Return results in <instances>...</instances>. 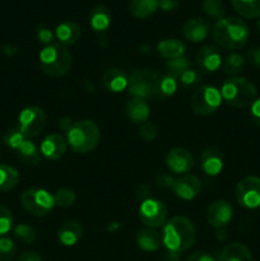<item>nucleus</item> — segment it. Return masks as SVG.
Masks as SVG:
<instances>
[{"label":"nucleus","instance_id":"f257e3e1","mask_svg":"<svg viewBox=\"0 0 260 261\" xmlns=\"http://www.w3.org/2000/svg\"><path fill=\"white\" fill-rule=\"evenodd\" d=\"M196 241V229L185 217H173L163 227L162 244L171 254L188 251Z\"/></svg>","mask_w":260,"mask_h":261},{"label":"nucleus","instance_id":"f03ea898","mask_svg":"<svg viewBox=\"0 0 260 261\" xmlns=\"http://www.w3.org/2000/svg\"><path fill=\"white\" fill-rule=\"evenodd\" d=\"M212 37L224 50H240L249 41L250 31L241 18L223 17L214 24Z\"/></svg>","mask_w":260,"mask_h":261},{"label":"nucleus","instance_id":"7ed1b4c3","mask_svg":"<svg viewBox=\"0 0 260 261\" xmlns=\"http://www.w3.org/2000/svg\"><path fill=\"white\" fill-rule=\"evenodd\" d=\"M73 58L68 47L61 43L47 45L40 53V66L46 75L60 78L70 71Z\"/></svg>","mask_w":260,"mask_h":261},{"label":"nucleus","instance_id":"20e7f679","mask_svg":"<svg viewBox=\"0 0 260 261\" xmlns=\"http://www.w3.org/2000/svg\"><path fill=\"white\" fill-rule=\"evenodd\" d=\"M101 139V133L92 120H79L66 133V143L75 153H89L96 149Z\"/></svg>","mask_w":260,"mask_h":261},{"label":"nucleus","instance_id":"39448f33","mask_svg":"<svg viewBox=\"0 0 260 261\" xmlns=\"http://www.w3.org/2000/svg\"><path fill=\"white\" fill-rule=\"evenodd\" d=\"M222 99L228 106L235 109H244L251 106L256 99V88L254 84L242 76H232L224 81L221 88Z\"/></svg>","mask_w":260,"mask_h":261},{"label":"nucleus","instance_id":"423d86ee","mask_svg":"<svg viewBox=\"0 0 260 261\" xmlns=\"http://www.w3.org/2000/svg\"><path fill=\"white\" fill-rule=\"evenodd\" d=\"M158 76L160 75L153 70H134L127 78V92L134 98L144 101L153 98L155 96Z\"/></svg>","mask_w":260,"mask_h":261},{"label":"nucleus","instance_id":"0eeeda50","mask_svg":"<svg viewBox=\"0 0 260 261\" xmlns=\"http://www.w3.org/2000/svg\"><path fill=\"white\" fill-rule=\"evenodd\" d=\"M222 103V94L214 86L204 84L191 94L190 106L196 115L209 116L219 109Z\"/></svg>","mask_w":260,"mask_h":261},{"label":"nucleus","instance_id":"6e6552de","mask_svg":"<svg viewBox=\"0 0 260 261\" xmlns=\"http://www.w3.org/2000/svg\"><path fill=\"white\" fill-rule=\"evenodd\" d=\"M23 208L36 217H45L55 206V199L43 189H28L20 195Z\"/></svg>","mask_w":260,"mask_h":261},{"label":"nucleus","instance_id":"1a4fd4ad","mask_svg":"<svg viewBox=\"0 0 260 261\" xmlns=\"http://www.w3.org/2000/svg\"><path fill=\"white\" fill-rule=\"evenodd\" d=\"M46 126V115L42 109L37 106H30L22 110L18 116V129L25 139L38 137Z\"/></svg>","mask_w":260,"mask_h":261},{"label":"nucleus","instance_id":"9d476101","mask_svg":"<svg viewBox=\"0 0 260 261\" xmlns=\"http://www.w3.org/2000/svg\"><path fill=\"white\" fill-rule=\"evenodd\" d=\"M237 203L246 209H256L260 206V178L256 176H246L236 186Z\"/></svg>","mask_w":260,"mask_h":261},{"label":"nucleus","instance_id":"9b49d317","mask_svg":"<svg viewBox=\"0 0 260 261\" xmlns=\"http://www.w3.org/2000/svg\"><path fill=\"white\" fill-rule=\"evenodd\" d=\"M139 218L147 228H158L166 223L167 208L162 201L150 198L142 201L139 208Z\"/></svg>","mask_w":260,"mask_h":261},{"label":"nucleus","instance_id":"f8f14e48","mask_svg":"<svg viewBox=\"0 0 260 261\" xmlns=\"http://www.w3.org/2000/svg\"><path fill=\"white\" fill-rule=\"evenodd\" d=\"M166 165L168 170L177 175H186L194 166V158L185 148H173L166 155Z\"/></svg>","mask_w":260,"mask_h":261},{"label":"nucleus","instance_id":"ddd939ff","mask_svg":"<svg viewBox=\"0 0 260 261\" xmlns=\"http://www.w3.org/2000/svg\"><path fill=\"white\" fill-rule=\"evenodd\" d=\"M233 217V208L227 200H216L208 206L206 221L212 227L223 228L231 222Z\"/></svg>","mask_w":260,"mask_h":261},{"label":"nucleus","instance_id":"4468645a","mask_svg":"<svg viewBox=\"0 0 260 261\" xmlns=\"http://www.w3.org/2000/svg\"><path fill=\"white\" fill-rule=\"evenodd\" d=\"M196 64L200 73H214L222 65L221 53L213 45H204L196 54Z\"/></svg>","mask_w":260,"mask_h":261},{"label":"nucleus","instance_id":"2eb2a0df","mask_svg":"<svg viewBox=\"0 0 260 261\" xmlns=\"http://www.w3.org/2000/svg\"><path fill=\"white\" fill-rule=\"evenodd\" d=\"M172 190L183 200H193L194 198L200 195L203 186H201V181L196 176L184 175L173 181Z\"/></svg>","mask_w":260,"mask_h":261},{"label":"nucleus","instance_id":"dca6fc26","mask_svg":"<svg viewBox=\"0 0 260 261\" xmlns=\"http://www.w3.org/2000/svg\"><path fill=\"white\" fill-rule=\"evenodd\" d=\"M200 168L205 175L217 176L223 170V153L218 147H208L200 154Z\"/></svg>","mask_w":260,"mask_h":261},{"label":"nucleus","instance_id":"f3484780","mask_svg":"<svg viewBox=\"0 0 260 261\" xmlns=\"http://www.w3.org/2000/svg\"><path fill=\"white\" fill-rule=\"evenodd\" d=\"M68 149L66 138L61 134H50L41 143V154L50 161L60 160Z\"/></svg>","mask_w":260,"mask_h":261},{"label":"nucleus","instance_id":"a211bd4d","mask_svg":"<svg viewBox=\"0 0 260 261\" xmlns=\"http://www.w3.org/2000/svg\"><path fill=\"white\" fill-rule=\"evenodd\" d=\"M211 25L204 18L195 17L188 19L181 28L184 38L190 42H201L208 36Z\"/></svg>","mask_w":260,"mask_h":261},{"label":"nucleus","instance_id":"6ab92c4d","mask_svg":"<svg viewBox=\"0 0 260 261\" xmlns=\"http://www.w3.org/2000/svg\"><path fill=\"white\" fill-rule=\"evenodd\" d=\"M84 229L81 222L76 219H69L64 222L59 228L58 239L64 246H74L78 244V241H81Z\"/></svg>","mask_w":260,"mask_h":261},{"label":"nucleus","instance_id":"aec40b11","mask_svg":"<svg viewBox=\"0 0 260 261\" xmlns=\"http://www.w3.org/2000/svg\"><path fill=\"white\" fill-rule=\"evenodd\" d=\"M125 114H126L127 119H129L133 124L142 125L144 124V122H147L148 119H149L150 110L147 101L140 98H133L126 103Z\"/></svg>","mask_w":260,"mask_h":261},{"label":"nucleus","instance_id":"412c9836","mask_svg":"<svg viewBox=\"0 0 260 261\" xmlns=\"http://www.w3.org/2000/svg\"><path fill=\"white\" fill-rule=\"evenodd\" d=\"M55 35L58 37L59 43L64 46H71L81 38V25L73 20L63 22L56 27Z\"/></svg>","mask_w":260,"mask_h":261},{"label":"nucleus","instance_id":"4be33fe9","mask_svg":"<svg viewBox=\"0 0 260 261\" xmlns=\"http://www.w3.org/2000/svg\"><path fill=\"white\" fill-rule=\"evenodd\" d=\"M102 83L106 91L112 92V93H119L122 92L127 87V78L120 69H109L105 71Z\"/></svg>","mask_w":260,"mask_h":261},{"label":"nucleus","instance_id":"5701e85b","mask_svg":"<svg viewBox=\"0 0 260 261\" xmlns=\"http://www.w3.org/2000/svg\"><path fill=\"white\" fill-rule=\"evenodd\" d=\"M137 244L144 251H157L162 245V236L153 228L140 229L137 234Z\"/></svg>","mask_w":260,"mask_h":261},{"label":"nucleus","instance_id":"b1692460","mask_svg":"<svg viewBox=\"0 0 260 261\" xmlns=\"http://www.w3.org/2000/svg\"><path fill=\"white\" fill-rule=\"evenodd\" d=\"M110 23H111V13L109 8L102 4L94 7L89 14V24L92 30L96 32H103L110 27Z\"/></svg>","mask_w":260,"mask_h":261},{"label":"nucleus","instance_id":"393cba45","mask_svg":"<svg viewBox=\"0 0 260 261\" xmlns=\"http://www.w3.org/2000/svg\"><path fill=\"white\" fill-rule=\"evenodd\" d=\"M160 8V0H130L129 12L138 19L149 18Z\"/></svg>","mask_w":260,"mask_h":261},{"label":"nucleus","instance_id":"a878e982","mask_svg":"<svg viewBox=\"0 0 260 261\" xmlns=\"http://www.w3.org/2000/svg\"><path fill=\"white\" fill-rule=\"evenodd\" d=\"M218 261H252V255L245 245L232 242L224 247Z\"/></svg>","mask_w":260,"mask_h":261},{"label":"nucleus","instance_id":"bb28decb","mask_svg":"<svg viewBox=\"0 0 260 261\" xmlns=\"http://www.w3.org/2000/svg\"><path fill=\"white\" fill-rule=\"evenodd\" d=\"M157 50L162 58L172 60V59L181 58L185 54V45L176 38H166L158 43Z\"/></svg>","mask_w":260,"mask_h":261},{"label":"nucleus","instance_id":"cd10ccee","mask_svg":"<svg viewBox=\"0 0 260 261\" xmlns=\"http://www.w3.org/2000/svg\"><path fill=\"white\" fill-rule=\"evenodd\" d=\"M17 157L24 165L36 166L41 161V150L35 143L27 139L17 149Z\"/></svg>","mask_w":260,"mask_h":261},{"label":"nucleus","instance_id":"c85d7f7f","mask_svg":"<svg viewBox=\"0 0 260 261\" xmlns=\"http://www.w3.org/2000/svg\"><path fill=\"white\" fill-rule=\"evenodd\" d=\"M233 9L247 19L260 18V0H231Z\"/></svg>","mask_w":260,"mask_h":261},{"label":"nucleus","instance_id":"c756f323","mask_svg":"<svg viewBox=\"0 0 260 261\" xmlns=\"http://www.w3.org/2000/svg\"><path fill=\"white\" fill-rule=\"evenodd\" d=\"M177 89V78L171 74H165V75L158 76L157 89H155V98L166 99L168 97L173 96Z\"/></svg>","mask_w":260,"mask_h":261},{"label":"nucleus","instance_id":"7c9ffc66","mask_svg":"<svg viewBox=\"0 0 260 261\" xmlns=\"http://www.w3.org/2000/svg\"><path fill=\"white\" fill-rule=\"evenodd\" d=\"M19 182V173L9 165H0V191H9Z\"/></svg>","mask_w":260,"mask_h":261},{"label":"nucleus","instance_id":"2f4dec72","mask_svg":"<svg viewBox=\"0 0 260 261\" xmlns=\"http://www.w3.org/2000/svg\"><path fill=\"white\" fill-rule=\"evenodd\" d=\"M245 58L241 54L233 53L226 58L223 61V70L229 75H236V74L241 73L242 69L245 66Z\"/></svg>","mask_w":260,"mask_h":261},{"label":"nucleus","instance_id":"473e14b6","mask_svg":"<svg viewBox=\"0 0 260 261\" xmlns=\"http://www.w3.org/2000/svg\"><path fill=\"white\" fill-rule=\"evenodd\" d=\"M166 69H167V73L171 75L176 76V78H180L186 70L190 69V61L186 58L181 56V58L172 59V60H168L166 63Z\"/></svg>","mask_w":260,"mask_h":261},{"label":"nucleus","instance_id":"72a5a7b5","mask_svg":"<svg viewBox=\"0 0 260 261\" xmlns=\"http://www.w3.org/2000/svg\"><path fill=\"white\" fill-rule=\"evenodd\" d=\"M201 8H203V12L212 19L219 20L223 18L224 5L222 0H204Z\"/></svg>","mask_w":260,"mask_h":261},{"label":"nucleus","instance_id":"f704fd0d","mask_svg":"<svg viewBox=\"0 0 260 261\" xmlns=\"http://www.w3.org/2000/svg\"><path fill=\"white\" fill-rule=\"evenodd\" d=\"M17 244L9 237H0V261H10L17 254Z\"/></svg>","mask_w":260,"mask_h":261},{"label":"nucleus","instance_id":"c9c22d12","mask_svg":"<svg viewBox=\"0 0 260 261\" xmlns=\"http://www.w3.org/2000/svg\"><path fill=\"white\" fill-rule=\"evenodd\" d=\"M14 237L22 244L31 245L36 240V231L28 224H18L14 228Z\"/></svg>","mask_w":260,"mask_h":261},{"label":"nucleus","instance_id":"e433bc0d","mask_svg":"<svg viewBox=\"0 0 260 261\" xmlns=\"http://www.w3.org/2000/svg\"><path fill=\"white\" fill-rule=\"evenodd\" d=\"M54 199H55V204H58L59 206H61V208H69L75 201V193L71 189L61 188L56 191Z\"/></svg>","mask_w":260,"mask_h":261},{"label":"nucleus","instance_id":"4c0bfd02","mask_svg":"<svg viewBox=\"0 0 260 261\" xmlns=\"http://www.w3.org/2000/svg\"><path fill=\"white\" fill-rule=\"evenodd\" d=\"M3 139H4L5 144H7L8 147L15 150L20 147V144H22L24 140H27L18 127H13V129L7 130L4 137H3Z\"/></svg>","mask_w":260,"mask_h":261},{"label":"nucleus","instance_id":"58836bf2","mask_svg":"<svg viewBox=\"0 0 260 261\" xmlns=\"http://www.w3.org/2000/svg\"><path fill=\"white\" fill-rule=\"evenodd\" d=\"M13 227V214L7 206L0 205V237L5 236Z\"/></svg>","mask_w":260,"mask_h":261},{"label":"nucleus","instance_id":"ea45409f","mask_svg":"<svg viewBox=\"0 0 260 261\" xmlns=\"http://www.w3.org/2000/svg\"><path fill=\"white\" fill-rule=\"evenodd\" d=\"M178 79H180V83L185 88H191V87L196 86L199 83V81H200V71L189 69Z\"/></svg>","mask_w":260,"mask_h":261},{"label":"nucleus","instance_id":"a19ab883","mask_svg":"<svg viewBox=\"0 0 260 261\" xmlns=\"http://www.w3.org/2000/svg\"><path fill=\"white\" fill-rule=\"evenodd\" d=\"M157 127H155V125L150 121L144 122V124L140 125L139 127V135L145 140V142H150V140L154 139V138L157 137Z\"/></svg>","mask_w":260,"mask_h":261},{"label":"nucleus","instance_id":"79ce46f5","mask_svg":"<svg viewBox=\"0 0 260 261\" xmlns=\"http://www.w3.org/2000/svg\"><path fill=\"white\" fill-rule=\"evenodd\" d=\"M246 60L254 66L260 68V47H251L247 50Z\"/></svg>","mask_w":260,"mask_h":261},{"label":"nucleus","instance_id":"37998d69","mask_svg":"<svg viewBox=\"0 0 260 261\" xmlns=\"http://www.w3.org/2000/svg\"><path fill=\"white\" fill-rule=\"evenodd\" d=\"M37 37H38V40L41 41V42L48 43V42H51V40H53L54 33L51 32L50 28L40 27L37 30Z\"/></svg>","mask_w":260,"mask_h":261},{"label":"nucleus","instance_id":"c03bdc74","mask_svg":"<svg viewBox=\"0 0 260 261\" xmlns=\"http://www.w3.org/2000/svg\"><path fill=\"white\" fill-rule=\"evenodd\" d=\"M135 193H137V198L139 199V200L144 201L150 199V188L148 185H145V184H140L137 188V191H135Z\"/></svg>","mask_w":260,"mask_h":261},{"label":"nucleus","instance_id":"a18cd8bd","mask_svg":"<svg viewBox=\"0 0 260 261\" xmlns=\"http://www.w3.org/2000/svg\"><path fill=\"white\" fill-rule=\"evenodd\" d=\"M180 7V0H160V8L165 12H172Z\"/></svg>","mask_w":260,"mask_h":261},{"label":"nucleus","instance_id":"49530a36","mask_svg":"<svg viewBox=\"0 0 260 261\" xmlns=\"http://www.w3.org/2000/svg\"><path fill=\"white\" fill-rule=\"evenodd\" d=\"M251 119L257 126H260V98H256L251 105Z\"/></svg>","mask_w":260,"mask_h":261},{"label":"nucleus","instance_id":"de8ad7c7","mask_svg":"<svg viewBox=\"0 0 260 261\" xmlns=\"http://www.w3.org/2000/svg\"><path fill=\"white\" fill-rule=\"evenodd\" d=\"M186 261H216V260H214V257L212 256V255L206 254V252L196 251L194 252V254H191Z\"/></svg>","mask_w":260,"mask_h":261},{"label":"nucleus","instance_id":"09e8293b","mask_svg":"<svg viewBox=\"0 0 260 261\" xmlns=\"http://www.w3.org/2000/svg\"><path fill=\"white\" fill-rule=\"evenodd\" d=\"M155 181L162 188H170V186L173 185V178L168 173H161V175L157 176V180Z\"/></svg>","mask_w":260,"mask_h":261},{"label":"nucleus","instance_id":"8fccbe9b","mask_svg":"<svg viewBox=\"0 0 260 261\" xmlns=\"http://www.w3.org/2000/svg\"><path fill=\"white\" fill-rule=\"evenodd\" d=\"M17 261H42V257L35 251H25L19 255Z\"/></svg>","mask_w":260,"mask_h":261},{"label":"nucleus","instance_id":"3c124183","mask_svg":"<svg viewBox=\"0 0 260 261\" xmlns=\"http://www.w3.org/2000/svg\"><path fill=\"white\" fill-rule=\"evenodd\" d=\"M73 124H74V122H71V120L69 119V117H63V119L59 121V126H60V129L63 130V132H66V133L70 130L71 125H73Z\"/></svg>","mask_w":260,"mask_h":261},{"label":"nucleus","instance_id":"603ef678","mask_svg":"<svg viewBox=\"0 0 260 261\" xmlns=\"http://www.w3.org/2000/svg\"><path fill=\"white\" fill-rule=\"evenodd\" d=\"M257 28H259V32H260V18L259 20H257Z\"/></svg>","mask_w":260,"mask_h":261}]
</instances>
